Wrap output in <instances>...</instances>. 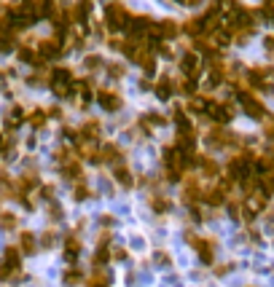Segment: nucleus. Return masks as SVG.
<instances>
[{"label": "nucleus", "instance_id": "7", "mask_svg": "<svg viewBox=\"0 0 274 287\" xmlns=\"http://www.w3.org/2000/svg\"><path fill=\"white\" fill-rule=\"evenodd\" d=\"M180 70H183V75H186V78L196 80V75L202 73V59H199V54H193V51L183 54V57H180Z\"/></svg>", "mask_w": 274, "mask_h": 287}, {"label": "nucleus", "instance_id": "6", "mask_svg": "<svg viewBox=\"0 0 274 287\" xmlns=\"http://www.w3.org/2000/svg\"><path fill=\"white\" fill-rule=\"evenodd\" d=\"M62 54H64V46L59 38H46L38 43V57H43V59H59Z\"/></svg>", "mask_w": 274, "mask_h": 287}, {"label": "nucleus", "instance_id": "12", "mask_svg": "<svg viewBox=\"0 0 274 287\" xmlns=\"http://www.w3.org/2000/svg\"><path fill=\"white\" fill-rule=\"evenodd\" d=\"M78 253H81V239H78L76 234H67L64 236V260H67L70 266H76Z\"/></svg>", "mask_w": 274, "mask_h": 287}, {"label": "nucleus", "instance_id": "5", "mask_svg": "<svg viewBox=\"0 0 274 287\" xmlns=\"http://www.w3.org/2000/svg\"><path fill=\"white\" fill-rule=\"evenodd\" d=\"M186 236H188V244H191V247L199 253V258H202L204 263H212V255H215V247H212V241L202 239V236L191 234V231H188Z\"/></svg>", "mask_w": 274, "mask_h": 287}, {"label": "nucleus", "instance_id": "4", "mask_svg": "<svg viewBox=\"0 0 274 287\" xmlns=\"http://www.w3.org/2000/svg\"><path fill=\"white\" fill-rule=\"evenodd\" d=\"M97 102L102 105V110H108V113H116V110L124 108V97L118 92H113V89H99Z\"/></svg>", "mask_w": 274, "mask_h": 287}, {"label": "nucleus", "instance_id": "29", "mask_svg": "<svg viewBox=\"0 0 274 287\" xmlns=\"http://www.w3.org/2000/svg\"><path fill=\"white\" fill-rule=\"evenodd\" d=\"M156 263L164 266V263H167V255H164V253H156Z\"/></svg>", "mask_w": 274, "mask_h": 287}, {"label": "nucleus", "instance_id": "2", "mask_svg": "<svg viewBox=\"0 0 274 287\" xmlns=\"http://www.w3.org/2000/svg\"><path fill=\"white\" fill-rule=\"evenodd\" d=\"M22 274V253L19 247H6L3 263H0V282H11Z\"/></svg>", "mask_w": 274, "mask_h": 287}, {"label": "nucleus", "instance_id": "26", "mask_svg": "<svg viewBox=\"0 0 274 287\" xmlns=\"http://www.w3.org/2000/svg\"><path fill=\"white\" fill-rule=\"evenodd\" d=\"M38 196H41V199L54 201V185H41V188H38Z\"/></svg>", "mask_w": 274, "mask_h": 287}, {"label": "nucleus", "instance_id": "3", "mask_svg": "<svg viewBox=\"0 0 274 287\" xmlns=\"http://www.w3.org/2000/svg\"><path fill=\"white\" fill-rule=\"evenodd\" d=\"M129 19H132V14L127 11L124 3H108V6H105V27L108 30H113V32L127 30L129 27Z\"/></svg>", "mask_w": 274, "mask_h": 287}, {"label": "nucleus", "instance_id": "27", "mask_svg": "<svg viewBox=\"0 0 274 287\" xmlns=\"http://www.w3.org/2000/svg\"><path fill=\"white\" fill-rule=\"evenodd\" d=\"M83 64H86L89 70H97L99 64H102V59H99L97 54H92V57H86V59H83Z\"/></svg>", "mask_w": 274, "mask_h": 287}, {"label": "nucleus", "instance_id": "28", "mask_svg": "<svg viewBox=\"0 0 274 287\" xmlns=\"http://www.w3.org/2000/svg\"><path fill=\"white\" fill-rule=\"evenodd\" d=\"M48 212H51V215H48L51 220H59V218H62V207H59L57 201H51V209H48Z\"/></svg>", "mask_w": 274, "mask_h": 287}, {"label": "nucleus", "instance_id": "10", "mask_svg": "<svg viewBox=\"0 0 274 287\" xmlns=\"http://www.w3.org/2000/svg\"><path fill=\"white\" fill-rule=\"evenodd\" d=\"M239 102L245 105V110L253 115V118H263V105L258 102V99L253 97L250 92H245V89H239Z\"/></svg>", "mask_w": 274, "mask_h": 287}, {"label": "nucleus", "instance_id": "13", "mask_svg": "<svg viewBox=\"0 0 274 287\" xmlns=\"http://www.w3.org/2000/svg\"><path fill=\"white\" fill-rule=\"evenodd\" d=\"M19 253L22 255H35L38 253L35 234H30V231H22V234H19Z\"/></svg>", "mask_w": 274, "mask_h": 287}, {"label": "nucleus", "instance_id": "23", "mask_svg": "<svg viewBox=\"0 0 274 287\" xmlns=\"http://www.w3.org/2000/svg\"><path fill=\"white\" fill-rule=\"evenodd\" d=\"M54 244H57V234H54V231H46V234L41 236V247L43 250H51Z\"/></svg>", "mask_w": 274, "mask_h": 287}, {"label": "nucleus", "instance_id": "21", "mask_svg": "<svg viewBox=\"0 0 274 287\" xmlns=\"http://www.w3.org/2000/svg\"><path fill=\"white\" fill-rule=\"evenodd\" d=\"M16 223H19V220H16V215H14V212H0V228H3V231H14V228H16Z\"/></svg>", "mask_w": 274, "mask_h": 287}, {"label": "nucleus", "instance_id": "16", "mask_svg": "<svg viewBox=\"0 0 274 287\" xmlns=\"http://www.w3.org/2000/svg\"><path fill=\"white\" fill-rule=\"evenodd\" d=\"M16 57H19V62L35 64V67L41 64V57H38V51H35V48H30V46H22V48L16 51Z\"/></svg>", "mask_w": 274, "mask_h": 287}, {"label": "nucleus", "instance_id": "17", "mask_svg": "<svg viewBox=\"0 0 274 287\" xmlns=\"http://www.w3.org/2000/svg\"><path fill=\"white\" fill-rule=\"evenodd\" d=\"M86 287H111L108 271H94L92 276H86Z\"/></svg>", "mask_w": 274, "mask_h": 287}, {"label": "nucleus", "instance_id": "9", "mask_svg": "<svg viewBox=\"0 0 274 287\" xmlns=\"http://www.w3.org/2000/svg\"><path fill=\"white\" fill-rule=\"evenodd\" d=\"M99 156H102V164H116V167L124 164V153L116 143H105L102 148H99Z\"/></svg>", "mask_w": 274, "mask_h": 287}, {"label": "nucleus", "instance_id": "24", "mask_svg": "<svg viewBox=\"0 0 274 287\" xmlns=\"http://www.w3.org/2000/svg\"><path fill=\"white\" fill-rule=\"evenodd\" d=\"M177 89H180V92H186V94H191V97H193V94H196V80H193V78H183V80H180V86H177Z\"/></svg>", "mask_w": 274, "mask_h": 287}, {"label": "nucleus", "instance_id": "18", "mask_svg": "<svg viewBox=\"0 0 274 287\" xmlns=\"http://www.w3.org/2000/svg\"><path fill=\"white\" fill-rule=\"evenodd\" d=\"M151 207H153V212L164 215L167 209H172V201L164 199V196H159V193H151Z\"/></svg>", "mask_w": 274, "mask_h": 287}, {"label": "nucleus", "instance_id": "14", "mask_svg": "<svg viewBox=\"0 0 274 287\" xmlns=\"http://www.w3.org/2000/svg\"><path fill=\"white\" fill-rule=\"evenodd\" d=\"M70 14H73V24H83L86 27V19L92 14V3H76V6H70Z\"/></svg>", "mask_w": 274, "mask_h": 287}, {"label": "nucleus", "instance_id": "20", "mask_svg": "<svg viewBox=\"0 0 274 287\" xmlns=\"http://www.w3.org/2000/svg\"><path fill=\"white\" fill-rule=\"evenodd\" d=\"M46 118H48V113H46L43 108H38V110H32V113L27 115V124H30L32 129H41L43 124H46Z\"/></svg>", "mask_w": 274, "mask_h": 287}, {"label": "nucleus", "instance_id": "22", "mask_svg": "<svg viewBox=\"0 0 274 287\" xmlns=\"http://www.w3.org/2000/svg\"><path fill=\"white\" fill-rule=\"evenodd\" d=\"M89 193H92V191H89V185L83 183V180H78V183H76V191H73V196H76V201H83V199H89Z\"/></svg>", "mask_w": 274, "mask_h": 287}, {"label": "nucleus", "instance_id": "15", "mask_svg": "<svg viewBox=\"0 0 274 287\" xmlns=\"http://www.w3.org/2000/svg\"><path fill=\"white\" fill-rule=\"evenodd\" d=\"M113 177H116V183L121 185V188H132V185H134L132 169H129V167H124V164H121V167H116V169H113Z\"/></svg>", "mask_w": 274, "mask_h": 287}, {"label": "nucleus", "instance_id": "8", "mask_svg": "<svg viewBox=\"0 0 274 287\" xmlns=\"http://www.w3.org/2000/svg\"><path fill=\"white\" fill-rule=\"evenodd\" d=\"M207 115H210L215 124H228L234 110H231V105H226V102H210L207 105Z\"/></svg>", "mask_w": 274, "mask_h": 287}, {"label": "nucleus", "instance_id": "11", "mask_svg": "<svg viewBox=\"0 0 274 287\" xmlns=\"http://www.w3.org/2000/svg\"><path fill=\"white\" fill-rule=\"evenodd\" d=\"M153 92H156V97L161 99V102H167V99H172V94L177 92V86H175V80L169 78V75H161L159 83L153 86Z\"/></svg>", "mask_w": 274, "mask_h": 287}, {"label": "nucleus", "instance_id": "25", "mask_svg": "<svg viewBox=\"0 0 274 287\" xmlns=\"http://www.w3.org/2000/svg\"><path fill=\"white\" fill-rule=\"evenodd\" d=\"M105 70H108V75H113V78H121V75L127 73V70H124L118 62H108V64H105Z\"/></svg>", "mask_w": 274, "mask_h": 287}, {"label": "nucleus", "instance_id": "1", "mask_svg": "<svg viewBox=\"0 0 274 287\" xmlns=\"http://www.w3.org/2000/svg\"><path fill=\"white\" fill-rule=\"evenodd\" d=\"M73 83H76V78H73V70L70 67H51L48 86H51V92L57 94V97H70Z\"/></svg>", "mask_w": 274, "mask_h": 287}, {"label": "nucleus", "instance_id": "19", "mask_svg": "<svg viewBox=\"0 0 274 287\" xmlns=\"http://www.w3.org/2000/svg\"><path fill=\"white\" fill-rule=\"evenodd\" d=\"M81 279H83L81 269H76V266H73L70 271H64V276H62V285H64V287H78V285H81Z\"/></svg>", "mask_w": 274, "mask_h": 287}]
</instances>
